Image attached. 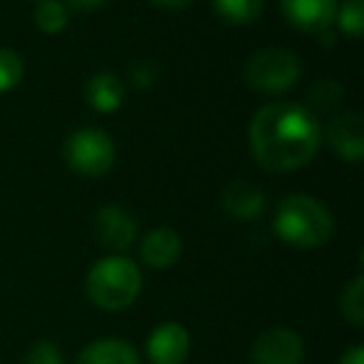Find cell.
Returning a JSON list of instances; mask_svg holds the SVG:
<instances>
[{
  "label": "cell",
  "mask_w": 364,
  "mask_h": 364,
  "mask_svg": "<svg viewBox=\"0 0 364 364\" xmlns=\"http://www.w3.org/2000/svg\"><path fill=\"white\" fill-rule=\"evenodd\" d=\"M299 58L292 50H282V48H267V50H257L250 55L245 63V82L257 92H269L277 95L284 92L297 82L299 77Z\"/></svg>",
  "instance_id": "obj_4"
},
{
  "label": "cell",
  "mask_w": 364,
  "mask_h": 364,
  "mask_svg": "<svg viewBox=\"0 0 364 364\" xmlns=\"http://www.w3.org/2000/svg\"><path fill=\"white\" fill-rule=\"evenodd\" d=\"M327 142L342 160L359 162L364 157V125L357 112H342L327 122Z\"/></svg>",
  "instance_id": "obj_10"
},
{
  "label": "cell",
  "mask_w": 364,
  "mask_h": 364,
  "mask_svg": "<svg viewBox=\"0 0 364 364\" xmlns=\"http://www.w3.org/2000/svg\"><path fill=\"white\" fill-rule=\"evenodd\" d=\"M282 3L284 18L292 23L297 31L324 36L334 26L337 16V0H279Z\"/></svg>",
  "instance_id": "obj_7"
},
{
  "label": "cell",
  "mask_w": 364,
  "mask_h": 364,
  "mask_svg": "<svg viewBox=\"0 0 364 364\" xmlns=\"http://www.w3.org/2000/svg\"><path fill=\"white\" fill-rule=\"evenodd\" d=\"M150 3L162 6V8H185V6H190L193 0H150Z\"/></svg>",
  "instance_id": "obj_24"
},
{
  "label": "cell",
  "mask_w": 364,
  "mask_h": 364,
  "mask_svg": "<svg viewBox=\"0 0 364 364\" xmlns=\"http://www.w3.org/2000/svg\"><path fill=\"white\" fill-rule=\"evenodd\" d=\"M23 60L11 48H0V92H8L23 80Z\"/></svg>",
  "instance_id": "obj_19"
},
{
  "label": "cell",
  "mask_w": 364,
  "mask_h": 364,
  "mask_svg": "<svg viewBox=\"0 0 364 364\" xmlns=\"http://www.w3.org/2000/svg\"><path fill=\"white\" fill-rule=\"evenodd\" d=\"M342 314L354 327L364 324V277L357 274L342 292Z\"/></svg>",
  "instance_id": "obj_17"
},
{
  "label": "cell",
  "mask_w": 364,
  "mask_h": 364,
  "mask_svg": "<svg viewBox=\"0 0 364 364\" xmlns=\"http://www.w3.org/2000/svg\"><path fill=\"white\" fill-rule=\"evenodd\" d=\"M339 364H364V347L362 344H354L352 349H347V352L339 357Z\"/></svg>",
  "instance_id": "obj_23"
},
{
  "label": "cell",
  "mask_w": 364,
  "mask_h": 364,
  "mask_svg": "<svg viewBox=\"0 0 364 364\" xmlns=\"http://www.w3.org/2000/svg\"><path fill=\"white\" fill-rule=\"evenodd\" d=\"M95 237L102 247L120 252L135 242L137 223L127 210L117 208V205H107V208L97 210L95 215Z\"/></svg>",
  "instance_id": "obj_9"
},
{
  "label": "cell",
  "mask_w": 364,
  "mask_h": 364,
  "mask_svg": "<svg viewBox=\"0 0 364 364\" xmlns=\"http://www.w3.org/2000/svg\"><path fill=\"white\" fill-rule=\"evenodd\" d=\"M304 359V342L294 329L272 327L252 342V364H299Z\"/></svg>",
  "instance_id": "obj_6"
},
{
  "label": "cell",
  "mask_w": 364,
  "mask_h": 364,
  "mask_svg": "<svg viewBox=\"0 0 364 364\" xmlns=\"http://www.w3.org/2000/svg\"><path fill=\"white\" fill-rule=\"evenodd\" d=\"M332 215L312 195H289L274 215V232L287 245L302 250L322 247L332 237Z\"/></svg>",
  "instance_id": "obj_2"
},
{
  "label": "cell",
  "mask_w": 364,
  "mask_h": 364,
  "mask_svg": "<svg viewBox=\"0 0 364 364\" xmlns=\"http://www.w3.org/2000/svg\"><path fill=\"white\" fill-rule=\"evenodd\" d=\"M264 193L247 180L230 182L223 193V208L232 215L235 220H257L264 210Z\"/></svg>",
  "instance_id": "obj_11"
},
{
  "label": "cell",
  "mask_w": 364,
  "mask_h": 364,
  "mask_svg": "<svg viewBox=\"0 0 364 364\" xmlns=\"http://www.w3.org/2000/svg\"><path fill=\"white\" fill-rule=\"evenodd\" d=\"M150 364H182L190 354V332L180 322H162L147 337Z\"/></svg>",
  "instance_id": "obj_8"
},
{
  "label": "cell",
  "mask_w": 364,
  "mask_h": 364,
  "mask_svg": "<svg viewBox=\"0 0 364 364\" xmlns=\"http://www.w3.org/2000/svg\"><path fill=\"white\" fill-rule=\"evenodd\" d=\"M85 289L95 307L107 309V312L127 309L140 297V289H142L140 267L132 259L122 257V255L102 257L87 272Z\"/></svg>",
  "instance_id": "obj_3"
},
{
  "label": "cell",
  "mask_w": 364,
  "mask_h": 364,
  "mask_svg": "<svg viewBox=\"0 0 364 364\" xmlns=\"http://www.w3.org/2000/svg\"><path fill=\"white\" fill-rule=\"evenodd\" d=\"M213 3L218 16L228 23H235V26L255 23L264 8V0H213Z\"/></svg>",
  "instance_id": "obj_15"
},
{
  "label": "cell",
  "mask_w": 364,
  "mask_h": 364,
  "mask_svg": "<svg viewBox=\"0 0 364 364\" xmlns=\"http://www.w3.org/2000/svg\"><path fill=\"white\" fill-rule=\"evenodd\" d=\"M334 23L339 26V31H344L349 38H359L364 31V6L362 0H347L342 8H337Z\"/></svg>",
  "instance_id": "obj_18"
},
{
  "label": "cell",
  "mask_w": 364,
  "mask_h": 364,
  "mask_svg": "<svg viewBox=\"0 0 364 364\" xmlns=\"http://www.w3.org/2000/svg\"><path fill=\"white\" fill-rule=\"evenodd\" d=\"M36 23L43 33H55L65 31L68 28V8L60 0H41L36 8Z\"/></svg>",
  "instance_id": "obj_16"
},
{
  "label": "cell",
  "mask_w": 364,
  "mask_h": 364,
  "mask_svg": "<svg viewBox=\"0 0 364 364\" xmlns=\"http://www.w3.org/2000/svg\"><path fill=\"white\" fill-rule=\"evenodd\" d=\"M107 0H65V6L75 8L80 13H90V11H97L100 6H105Z\"/></svg>",
  "instance_id": "obj_22"
},
{
  "label": "cell",
  "mask_w": 364,
  "mask_h": 364,
  "mask_svg": "<svg viewBox=\"0 0 364 364\" xmlns=\"http://www.w3.org/2000/svg\"><path fill=\"white\" fill-rule=\"evenodd\" d=\"M23 364H65V359H63L60 347L53 339H41L28 349Z\"/></svg>",
  "instance_id": "obj_20"
},
{
  "label": "cell",
  "mask_w": 364,
  "mask_h": 364,
  "mask_svg": "<svg viewBox=\"0 0 364 364\" xmlns=\"http://www.w3.org/2000/svg\"><path fill=\"white\" fill-rule=\"evenodd\" d=\"M75 364H140V354L125 339L105 337L87 344Z\"/></svg>",
  "instance_id": "obj_13"
},
{
  "label": "cell",
  "mask_w": 364,
  "mask_h": 364,
  "mask_svg": "<svg viewBox=\"0 0 364 364\" xmlns=\"http://www.w3.org/2000/svg\"><path fill=\"white\" fill-rule=\"evenodd\" d=\"M125 90H122V82L112 73H97L87 80L85 85V97L97 112H115L117 107L125 100Z\"/></svg>",
  "instance_id": "obj_14"
},
{
  "label": "cell",
  "mask_w": 364,
  "mask_h": 364,
  "mask_svg": "<svg viewBox=\"0 0 364 364\" xmlns=\"http://www.w3.org/2000/svg\"><path fill=\"white\" fill-rule=\"evenodd\" d=\"M322 145V125L297 102H272L257 110L250 125V147L269 172H292L312 162Z\"/></svg>",
  "instance_id": "obj_1"
},
{
  "label": "cell",
  "mask_w": 364,
  "mask_h": 364,
  "mask_svg": "<svg viewBox=\"0 0 364 364\" xmlns=\"http://www.w3.org/2000/svg\"><path fill=\"white\" fill-rule=\"evenodd\" d=\"M65 160L77 175L85 177H102L115 162V145L110 135L97 127H82L75 130L65 140Z\"/></svg>",
  "instance_id": "obj_5"
},
{
  "label": "cell",
  "mask_w": 364,
  "mask_h": 364,
  "mask_svg": "<svg viewBox=\"0 0 364 364\" xmlns=\"http://www.w3.org/2000/svg\"><path fill=\"white\" fill-rule=\"evenodd\" d=\"M152 80H155V68H152L150 63H142L140 68H135V70H132V82H135L137 87L150 85Z\"/></svg>",
  "instance_id": "obj_21"
},
{
  "label": "cell",
  "mask_w": 364,
  "mask_h": 364,
  "mask_svg": "<svg viewBox=\"0 0 364 364\" xmlns=\"http://www.w3.org/2000/svg\"><path fill=\"white\" fill-rule=\"evenodd\" d=\"M182 255V240L175 230L170 228H157L142 240L140 245V257L145 264L155 269H167L180 259Z\"/></svg>",
  "instance_id": "obj_12"
}]
</instances>
